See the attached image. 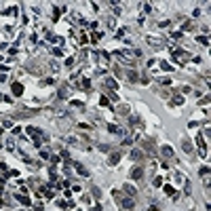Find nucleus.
I'll use <instances>...</instances> for the list:
<instances>
[{"label": "nucleus", "instance_id": "1", "mask_svg": "<svg viewBox=\"0 0 211 211\" xmlns=\"http://www.w3.org/2000/svg\"><path fill=\"white\" fill-rule=\"evenodd\" d=\"M114 198H116V201H120L122 209H127V211L135 207V198H133V196H129V198H122V196H120V192H114Z\"/></svg>", "mask_w": 211, "mask_h": 211}, {"label": "nucleus", "instance_id": "22", "mask_svg": "<svg viewBox=\"0 0 211 211\" xmlns=\"http://www.w3.org/2000/svg\"><path fill=\"white\" fill-rule=\"evenodd\" d=\"M160 68H163V70H171V66H169L167 61H163V63H160Z\"/></svg>", "mask_w": 211, "mask_h": 211}, {"label": "nucleus", "instance_id": "24", "mask_svg": "<svg viewBox=\"0 0 211 211\" xmlns=\"http://www.w3.org/2000/svg\"><path fill=\"white\" fill-rule=\"evenodd\" d=\"M148 211H158V209H156V207H154V205H152V207H150Z\"/></svg>", "mask_w": 211, "mask_h": 211}, {"label": "nucleus", "instance_id": "13", "mask_svg": "<svg viewBox=\"0 0 211 211\" xmlns=\"http://www.w3.org/2000/svg\"><path fill=\"white\" fill-rule=\"evenodd\" d=\"M198 173H201V177H207L209 175V167H201V171H198Z\"/></svg>", "mask_w": 211, "mask_h": 211}, {"label": "nucleus", "instance_id": "16", "mask_svg": "<svg viewBox=\"0 0 211 211\" xmlns=\"http://www.w3.org/2000/svg\"><path fill=\"white\" fill-rule=\"evenodd\" d=\"M19 201L23 203V205H30V198H28V196H23V194H19Z\"/></svg>", "mask_w": 211, "mask_h": 211}, {"label": "nucleus", "instance_id": "20", "mask_svg": "<svg viewBox=\"0 0 211 211\" xmlns=\"http://www.w3.org/2000/svg\"><path fill=\"white\" fill-rule=\"evenodd\" d=\"M91 38H93V42H97V40H99V38H101V34H99V32H95V34H93V36H91Z\"/></svg>", "mask_w": 211, "mask_h": 211}, {"label": "nucleus", "instance_id": "14", "mask_svg": "<svg viewBox=\"0 0 211 211\" xmlns=\"http://www.w3.org/2000/svg\"><path fill=\"white\" fill-rule=\"evenodd\" d=\"M127 76H129V80H131V83H135V80H137V74H135V72H127Z\"/></svg>", "mask_w": 211, "mask_h": 211}, {"label": "nucleus", "instance_id": "17", "mask_svg": "<svg viewBox=\"0 0 211 211\" xmlns=\"http://www.w3.org/2000/svg\"><path fill=\"white\" fill-rule=\"evenodd\" d=\"M198 42H201L203 47H207L209 45V40H207V36H201V38H198Z\"/></svg>", "mask_w": 211, "mask_h": 211}, {"label": "nucleus", "instance_id": "18", "mask_svg": "<svg viewBox=\"0 0 211 211\" xmlns=\"http://www.w3.org/2000/svg\"><path fill=\"white\" fill-rule=\"evenodd\" d=\"M118 112H120V114H129V108L127 106H120V108H118Z\"/></svg>", "mask_w": 211, "mask_h": 211}, {"label": "nucleus", "instance_id": "3", "mask_svg": "<svg viewBox=\"0 0 211 211\" xmlns=\"http://www.w3.org/2000/svg\"><path fill=\"white\" fill-rule=\"evenodd\" d=\"M142 167H133V169H131V177H133V180H139V177H142Z\"/></svg>", "mask_w": 211, "mask_h": 211}, {"label": "nucleus", "instance_id": "11", "mask_svg": "<svg viewBox=\"0 0 211 211\" xmlns=\"http://www.w3.org/2000/svg\"><path fill=\"white\" fill-rule=\"evenodd\" d=\"M104 83H106V87H110V89H116V80L114 78H106Z\"/></svg>", "mask_w": 211, "mask_h": 211}, {"label": "nucleus", "instance_id": "5", "mask_svg": "<svg viewBox=\"0 0 211 211\" xmlns=\"http://www.w3.org/2000/svg\"><path fill=\"white\" fill-rule=\"evenodd\" d=\"M13 93L19 97L21 93H23V85H21V83H13Z\"/></svg>", "mask_w": 211, "mask_h": 211}, {"label": "nucleus", "instance_id": "23", "mask_svg": "<svg viewBox=\"0 0 211 211\" xmlns=\"http://www.w3.org/2000/svg\"><path fill=\"white\" fill-rule=\"evenodd\" d=\"M165 192H167V194H175V192H173V188H171V186H165Z\"/></svg>", "mask_w": 211, "mask_h": 211}, {"label": "nucleus", "instance_id": "10", "mask_svg": "<svg viewBox=\"0 0 211 211\" xmlns=\"http://www.w3.org/2000/svg\"><path fill=\"white\" fill-rule=\"evenodd\" d=\"M182 101H184V95H175V97L171 99V104H173V106H180Z\"/></svg>", "mask_w": 211, "mask_h": 211}, {"label": "nucleus", "instance_id": "15", "mask_svg": "<svg viewBox=\"0 0 211 211\" xmlns=\"http://www.w3.org/2000/svg\"><path fill=\"white\" fill-rule=\"evenodd\" d=\"M106 23H108V28H116V21H114V17H108V21H106Z\"/></svg>", "mask_w": 211, "mask_h": 211}, {"label": "nucleus", "instance_id": "2", "mask_svg": "<svg viewBox=\"0 0 211 211\" xmlns=\"http://www.w3.org/2000/svg\"><path fill=\"white\" fill-rule=\"evenodd\" d=\"M148 45L154 47V49H160V47H163V40H160V38H152V36H150V38H148Z\"/></svg>", "mask_w": 211, "mask_h": 211}, {"label": "nucleus", "instance_id": "19", "mask_svg": "<svg viewBox=\"0 0 211 211\" xmlns=\"http://www.w3.org/2000/svg\"><path fill=\"white\" fill-rule=\"evenodd\" d=\"M59 17V7H53V19Z\"/></svg>", "mask_w": 211, "mask_h": 211}, {"label": "nucleus", "instance_id": "12", "mask_svg": "<svg viewBox=\"0 0 211 211\" xmlns=\"http://www.w3.org/2000/svg\"><path fill=\"white\" fill-rule=\"evenodd\" d=\"M163 154H165V156H173V150H171V146H165V148H163Z\"/></svg>", "mask_w": 211, "mask_h": 211}, {"label": "nucleus", "instance_id": "4", "mask_svg": "<svg viewBox=\"0 0 211 211\" xmlns=\"http://www.w3.org/2000/svg\"><path fill=\"white\" fill-rule=\"evenodd\" d=\"M122 190H125V192L129 194V196H133V198H135V194H137V190H135V188L131 186V184H125V188H122Z\"/></svg>", "mask_w": 211, "mask_h": 211}, {"label": "nucleus", "instance_id": "7", "mask_svg": "<svg viewBox=\"0 0 211 211\" xmlns=\"http://www.w3.org/2000/svg\"><path fill=\"white\" fill-rule=\"evenodd\" d=\"M142 156H144V154H142V150H131V158H133V160H139Z\"/></svg>", "mask_w": 211, "mask_h": 211}, {"label": "nucleus", "instance_id": "21", "mask_svg": "<svg viewBox=\"0 0 211 211\" xmlns=\"http://www.w3.org/2000/svg\"><path fill=\"white\" fill-rule=\"evenodd\" d=\"M99 104H101V106H108V97H104V95H101V99H99Z\"/></svg>", "mask_w": 211, "mask_h": 211}, {"label": "nucleus", "instance_id": "9", "mask_svg": "<svg viewBox=\"0 0 211 211\" xmlns=\"http://www.w3.org/2000/svg\"><path fill=\"white\" fill-rule=\"evenodd\" d=\"M74 167H76V171L80 173V175H85V177H87V175H89V173H87V169H85V167H83V165H78V163H74Z\"/></svg>", "mask_w": 211, "mask_h": 211}, {"label": "nucleus", "instance_id": "8", "mask_svg": "<svg viewBox=\"0 0 211 211\" xmlns=\"http://www.w3.org/2000/svg\"><path fill=\"white\" fill-rule=\"evenodd\" d=\"M118 160H120V154H116V152H112L110 154V165H116Z\"/></svg>", "mask_w": 211, "mask_h": 211}, {"label": "nucleus", "instance_id": "6", "mask_svg": "<svg viewBox=\"0 0 211 211\" xmlns=\"http://www.w3.org/2000/svg\"><path fill=\"white\" fill-rule=\"evenodd\" d=\"M182 150H184V152H192V144H190V139H184V142H182Z\"/></svg>", "mask_w": 211, "mask_h": 211}]
</instances>
